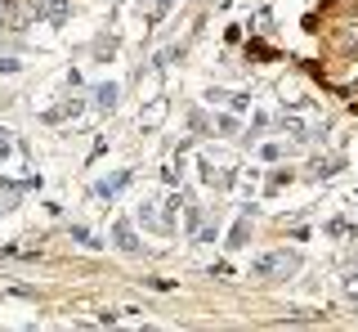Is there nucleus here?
I'll return each mask as SVG.
<instances>
[{
	"label": "nucleus",
	"instance_id": "obj_2",
	"mask_svg": "<svg viewBox=\"0 0 358 332\" xmlns=\"http://www.w3.org/2000/svg\"><path fill=\"white\" fill-rule=\"evenodd\" d=\"M126 184H130V171H117V175H112V180H103V184H99V198H108V202H112V198H117L121 189H126Z\"/></svg>",
	"mask_w": 358,
	"mask_h": 332
},
{
	"label": "nucleus",
	"instance_id": "obj_7",
	"mask_svg": "<svg viewBox=\"0 0 358 332\" xmlns=\"http://www.w3.org/2000/svg\"><path fill=\"white\" fill-rule=\"evenodd\" d=\"M99 99H94V104L99 108H103V113H112V108H117V85H99V90H94Z\"/></svg>",
	"mask_w": 358,
	"mask_h": 332
},
{
	"label": "nucleus",
	"instance_id": "obj_5",
	"mask_svg": "<svg viewBox=\"0 0 358 332\" xmlns=\"http://www.w3.org/2000/svg\"><path fill=\"white\" fill-rule=\"evenodd\" d=\"M45 18H50L54 27L67 23V0H45Z\"/></svg>",
	"mask_w": 358,
	"mask_h": 332
},
{
	"label": "nucleus",
	"instance_id": "obj_1",
	"mask_svg": "<svg viewBox=\"0 0 358 332\" xmlns=\"http://www.w3.org/2000/svg\"><path fill=\"white\" fill-rule=\"evenodd\" d=\"M296 270H300L296 251H268L251 265V274H260V279H282V274H296Z\"/></svg>",
	"mask_w": 358,
	"mask_h": 332
},
{
	"label": "nucleus",
	"instance_id": "obj_4",
	"mask_svg": "<svg viewBox=\"0 0 358 332\" xmlns=\"http://www.w3.org/2000/svg\"><path fill=\"white\" fill-rule=\"evenodd\" d=\"M139 5H143V18H148V23H162L166 9H171V0H139Z\"/></svg>",
	"mask_w": 358,
	"mask_h": 332
},
{
	"label": "nucleus",
	"instance_id": "obj_3",
	"mask_svg": "<svg viewBox=\"0 0 358 332\" xmlns=\"http://www.w3.org/2000/svg\"><path fill=\"white\" fill-rule=\"evenodd\" d=\"M112 238H117V247H121V251H139V238H134V229L126 225V220L112 229Z\"/></svg>",
	"mask_w": 358,
	"mask_h": 332
},
{
	"label": "nucleus",
	"instance_id": "obj_6",
	"mask_svg": "<svg viewBox=\"0 0 358 332\" xmlns=\"http://www.w3.org/2000/svg\"><path fill=\"white\" fill-rule=\"evenodd\" d=\"M246 238H251V220H238V225H233V234H229V247H246Z\"/></svg>",
	"mask_w": 358,
	"mask_h": 332
}]
</instances>
